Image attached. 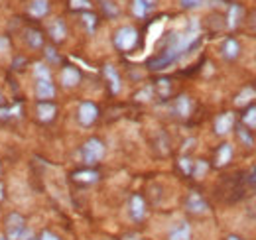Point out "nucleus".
Returning <instances> with one entry per match:
<instances>
[{
  "label": "nucleus",
  "mask_w": 256,
  "mask_h": 240,
  "mask_svg": "<svg viewBox=\"0 0 256 240\" xmlns=\"http://www.w3.org/2000/svg\"><path fill=\"white\" fill-rule=\"evenodd\" d=\"M180 166H182L184 174H192V160L190 158H182L180 160Z\"/></svg>",
  "instance_id": "obj_34"
},
{
  "label": "nucleus",
  "mask_w": 256,
  "mask_h": 240,
  "mask_svg": "<svg viewBox=\"0 0 256 240\" xmlns=\"http://www.w3.org/2000/svg\"><path fill=\"white\" fill-rule=\"evenodd\" d=\"M221 56L226 61L238 60V56H240V44L234 38H226L223 42V46H221Z\"/></svg>",
  "instance_id": "obj_11"
},
{
  "label": "nucleus",
  "mask_w": 256,
  "mask_h": 240,
  "mask_svg": "<svg viewBox=\"0 0 256 240\" xmlns=\"http://www.w3.org/2000/svg\"><path fill=\"white\" fill-rule=\"evenodd\" d=\"M232 126H234V116H232L230 112H223V114H219L217 120H215V132H217L219 136L228 134Z\"/></svg>",
  "instance_id": "obj_14"
},
{
  "label": "nucleus",
  "mask_w": 256,
  "mask_h": 240,
  "mask_svg": "<svg viewBox=\"0 0 256 240\" xmlns=\"http://www.w3.org/2000/svg\"><path fill=\"white\" fill-rule=\"evenodd\" d=\"M46 58H48L50 63H60V56H58V52L54 48H46Z\"/></svg>",
  "instance_id": "obj_32"
},
{
  "label": "nucleus",
  "mask_w": 256,
  "mask_h": 240,
  "mask_svg": "<svg viewBox=\"0 0 256 240\" xmlns=\"http://www.w3.org/2000/svg\"><path fill=\"white\" fill-rule=\"evenodd\" d=\"M197 42H199V24H197V20H192L186 34L172 32L164 40V50L158 56H154L152 60L148 61V67L156 69V71L158 69H166L170 63L178 61L186 52H190L193 46H197Z\"/></svg>",
  "instance_id": "obj_1"
},
{
  "label": "nucleus",
  "mask_w": 256,
  "mask_h": 240,
  "mask_svg": "<svg viewBox=\"0 0 256 240\" xmlns=\"http://www.w3.org/2000/svg\"><path fill=\"white\" fill-rule=\"evenodd\" d=\"M207 170H209L207 162H203V160H197V162L193 164V168H192V176L195 178V180H199V178H203V176L207 174Z\"/></svg>",
  "instance_id": "obj_26"
},
{
  "label": "nucleus",
  "mask_w": 256,
  "mask_h": 240,
  "mask_svg": "<svg viewBox=\"0 0 256 240\" xmlns=\"http://www.w3.org/2000/svg\"><path fill=\"white\" fill-rule=\"evenodd\" d=\"M236 134H238L240 142H242L246 148H252V146H254V138H252V134H250V130H248V128H238V130H236Z\"/></svg>",
  "instance_id": "obj_28"
},
{
  "label": "nucleus",
  "mask_w": 256,
  "mask_h": 240,
  "mask_svg": "<svg viewBox=\"0 0 256 240\" xmlns=\"http://www.w3.org/2000/svg\"><path fill=\"white\" fill-rule=\"evenodd\" d=\"M180 2H182L184 8H195V6H199L203 0H180Z\"/></svg>",
  "instance_id": "obj_35"
},
{
  "label": "nucleus",
  "mask_w": 256,
  "mask_h": 240,
  "mask_svg": "<svg viewBox=\"0 0 256 240\" xmlns=\"http://www.w3.org/2000/svg\"><path fill=\"white\" fill-rule=\"evenodd\" d=\"M56 114H58V106L54 104V102H50V100H42V102H38V118L42 120V122H50V120L56 118Z\"/></svg>",
  "instance_id": "obj_13"
},
{
  "label": "nucleus",
  "mask_w": 256,
  "mask_h": 240,
  "mask_svg": "<svg viewBox=\"0 0 256 240\" xmlns=\"http://www.w3.org/2000/svg\"><path fill=\"white\" fill-rule=\"evenodd\" d=\"M128 210H130L132 220H136V222L144 220V216H146V203H144V199L140 195H132L130 203H128Z\"/></svg>",
  "instance_id": "obj_6"
},
{
  "label": "nucleus",
  "mask_w": 256,
  "mask_h": 240,
  "mask_svg": "<svg viewBox=\"0 0 256 240\" xmlns=\"http://www.w3.org/2000/svg\"><path fill=\"white\" fill-rule=\"evenodd\" d=\"M158 87H160V96H168L170 94V81L168 79L158 81Z\"/></svg>",
  "instance_id": "obj_33"
},
{
  "label": "nucleus",
  "mask_w": 256,
  "mask_h": 240,
  "mask_svg": "<svg viewBox=\"0 0 256 240\" xmlns=\"http://www.w3.org/2000/svg\"><path fill=\"white\" fill-rule=\"evenodd\" d=\"M154 6H156V0H132V12L136 18H146Z\"/></svg>",
  "instance_id": "obj_17"
},
{
  "label": "nucleus",
  "mask_w": 256,
  "mask_h": 240,
  "mask_svg": "<svg viewBox=\"0 0 256 240\" xmlns=\"http://www.w3.org/2000/svg\"><path fill=\"white\" fill-rule=\"evenodd\" d=\"M98 118V108H96L95 102L91 100H85L79 104V110H77V120L81 126H91L95 120Z\"/></svg>",
  "instance_id": "obj_5"
},
{
  "label": "nucleus",
  "mask_w": 256,
  "mask_h": 240,
  "mask_svg": "<svg viewBox=\"0 0 256 240\" xmlns=\"http://www.w3.org/2000/svg\"><path fill=\"white\" fill-rule=\"evenodd\" d=\"M28 12L32 18H44L50 12V2L48 0H32L28 6Z\"/></svg>",
  "instance_id": "obj_18"
},
{
  "label": "nucleus",
  "mask_w": 256,
  "mask_h": 240,
  "mask_svg": "<svg viewBox=\"0 0 256 240\" xmlns=\"http://www.w3.org/2000/svg\"><path fill=\"white\" fill-rule=\"evenodd\" d=\"M174 114L180 116V118H188L192 114V98L188 94H180L176 100H174V106H172Z\"/></svg>",
  "instance_id": "obj_8"
},
{
  "label": "nucleus",
  "mask_w": 256,
  "mask_h": 240,
  "mask_svg": "<svg viewBox=\"0 0 256 240\" xmlns=\"http://www.w3.org/2000/svg\"><path fill=\"white\" fill-rule=\"evenodd\" d=\"M2 102H4V98H2V94H0V104H2Z\"/></svg>",
  "instance_id": "obj_40"
},
{
  "label": "nucleus",
  "mask_w": 256,
  "mask_h": 240,
  "mask_svg": "<svg viewBox=\"0 0 256 240\" xmlns=\"http://www.w3.org/2000/svg\"><path fill=\"white\" fill-rule=\"evenodd\" d=\"M0 199H2V185H0Z\"/></svg>",
  "instance_id": "obj_39"
},
{
  "label": "nucleus",
  "mask_w": 256,
  "mask_h": 240,
  "mask_svg": "<svg viewBox=\"0 0 256 240\" xmlns=\"http://www.w3.org/2000/svg\"><path fill=\"white\" fill-rule=\"evenodd\" d=\"M226 240H242L240 236H234V234H230V236H226Z\"/></svg>",
  "instance_id": "obj_38"
},
{
  "label": "nucleus",
  "mask_w": 256,
  "mask_h": 240,
  "mask_svg": "<svg viewBox=\"0 0 256 240\" xmlns=\"http://www.w3.org/2000/svg\"><path fill=\"white\" fill-rule=\"evenodd\" d=\"M26 42H28V46L34 48V50H40V48H44V38H42V34L38 30H28L26 32Z\"/></svg>",
  "instance_id": "obj_22"
},
{
  "label": "nucleus",
  "mask_w": 256,
  "mask_h": 240,
  "mask_svg": "<svg viewBox=\"0 0 256 240\" xmlns=\"http://www.w3.org/2000/svg\"><path fill=\"white\" fill-rule=\"evenodd\" d=\"M240 18H242V8L238 6V4H232L230 8H228V16H226V26L232 30V28H236L238 24H240Z\"/></svg>",
  "instance_id": "obj_19"
},
{
  "label": "nucleus",
  "mask_w": 256,
  "mask_h": 240,
  "mask_svg": "<svg viewBox=\"0 0 256 240\" xmlns=\"http://www.w3.org/2000/svg\"><path fill=\"white\" fill-rule=\"evenodd\" d=\"M73 180L79 181V183H95L98 180V174H96L95 170H83V172L73 174Z\"/></svg>",
  "instance_id": "obj_21"
},
{
  "label": "nucleus",
  "mask_w": 256,
  "mask_h": 240,
  "mask_svg": "<svg viewBox=\"0 0 256 240\" xmlns=\"http://www.w3.org/2000/svg\"><path fill=\"white\" fill-rule=\"evenodd\" d=\"M230 158H232V146L230 144H221L219 150H217V162L215 164L219 168H223V166H226L230 162Z\"/></svg>",
  "instance_id": "obj_20"
},
{
  "label": "nucleus",
  "mask_w": 256,
  "mask_h": 240,
  "mask_svg": "<svg viewBox=\"0 0 256 240\" xmlns=\"http://www.w3.org/2000/svg\"><path fill=\"white\" fill-rule=\"evenodd\" d=\"M242 124L246 126V128H256V106H250V108H246V112L242 114Z\"/></svg>",
  "instance_id": "obj_27"
},
{
  "label": "nucleus",
  "mask_w": 256,
  "mask_h": 240,
  "mask_svg": "<svg viewBox=\"0 0 256 240\" xmlns=\"http://www.w3.org/2000/svg\"><path fill=\"white\" fill-rule=\"evenodd\" d=\"M192 238V226H190V222H178L172 230H170V234H168V240H190Z\"/></svg>",
  "instance_id": "obj_16"
},
{
  "label": "nucleus",
  "mask_w": 256,
  "mask_h": 240,
  "mask_svg": "<svg viewBox=\"0 0 256 240\" xmlns=\"http://www.w3.org/2000/svg\"><path fill=\"white\" fill-rule=\"evenodd\" d=\"M100 6H102V12L108 16V18H116L118 16V6L114 4V0H100Z\"/></svg>",
  "instance_id": "obj_24"
},
{
  "label": "nucleus",
  "mask_w": 256,
  "mask_h": 240,
  "mask_svg": "<svg viewBox=\"0 0 256 240\" xmlns=\"http://www.w3.org/2000/svg\"><path fill=\"white\" fill-rule=\"evenodd\" d=\"M186 207L190 212L193 214H203V212H207V203H205V199L197 193V191H192L190 195H188V201H186Z\"/></svg>",
  "instance_id": "obj_9"
},
{
  "label": "nucleus",
  "mask_w": 256,
  "mask_h": 240,
  "mask_svg": "<svg viewBox=\"0 0 256 240\" xmlns=\"http://www.w3.org/2000/svg\"><path fill=\"white\" fill-rule=\"evenodd\" d=\"M36 96L42 100H50L56 96V87L52 79H36Z\"/></svg>",
  "instance_id": "obj_10"
},
{
  "label": "nucleus",
  "mask_w": 256,
  "mask_h": 240,
  "mask_svg": "<svg viewBox=\"0 0 256 240\" xmlns=\"http://www.w3.org/2000/svg\"><path fill=\"white\" fill-rule=\"evenodd\" d=\"M254 20H256V16H254Z\"/></svg>",
  "instance_id": "obj_42"
},
{
  "label": "nucleus",
  "mask_w": 256,
  "mask_h": 240,
  "mask_svg": "<svg viewBox=\"0 0 256 240\" xmlns=\"http://www.w3.org/2000/svg\"><path fill=\"white\" fill-rule=\"evenodd\" d=\"M8 48H10V42H8L4 36H0V54H2V52H6Z\"/></svg>",
  "instance_id": "obj_37"
},
{
  "label": "nucleus",
  "mask_w": 256,
  "mask_h": 240,
  "mask_svg": "<svg viewBox=\"0 0 256 240\" xmlns=\"http://www.w3.org/2000/svg\"><path fill=\"white\" fill-rule=\"evenodd\" d=\"M102 73H104V79L108 81V85H110V92L112 94H118L120 92V75H118V71L112 67V65H104V69H102Z\"/></svg>",
  "instance_id": "obj_12"
},
{
  "label": "nucleus",
  "mask_w": 256,
  "mask_h": 240,
  "mask_svg": "<svg viewBox=\"0 0 256 240\" xmlns=\"http://www.w3.org/2000/svg\"><path fill=\"white\" fill-rule=\"evenodd\" d=\"M79 83H81V73H79L77 67L67 65V67L62 69V85H64L65 89H73V87H77Z\"/></svg>",
  "instance_id": "obj_7"
},
{
  "label": "nucleus",
  "mask_w": 256,
  "mask_h": 240,
  "mask_svg": "<svg viewBox=\"0 0 256 240\" xmlns=\"http://www.w3.org/2000/svg\"><path fill=\"white\" fill-rule=\"evenodd\" d=\"M254 96H256V90L250 89V87H246V89L240 90V94L236 96L234 104H236V106H244V104H248V102H250V100H252Z\"/></svg>",
  "instance_id": "obj_23"
},
{
  "label": "nucleus",
  "mask_w": 256,
  "mask_h": 240,
  "mask_svg": "<svg viewBox=\"0 0 256 240\" xmlns=\"http://www.w3.org/2000/svg\"><path fill=\"white\" fill-rule=\"evenodd\" d=\"M112 42H114V48L118 52H130L138 44V30L132 28V26H122V28L114 32Z\"/></svg>",
  "instance_id": "obj_3"
},
{
  "label": "nucleus",
  "mask_w": 256,
  "mask_h": 240,
  "mask_svg": "<svg viewBox=\"0 0 256 240\" xmlns=\"http://www.w3.org/2000/svg\"><path fill=\"white\" fill-rule=\"evenodd\" d=\"M6 234H8V240H32L34 238L32 230L26 226L24 216L18 214V212L8 214V218H6Z\"/></svg>",
  "instance_id": "obj_2"
},
{
  "label": "nucleus",
  "mask_w": 256,
  "mask_h": 240,
  "mask_svg": "<svg viewBox=\"0 0 256 240\" xmlns=\"http://www.w3.org/2000/svg\"><path fill=\"white\" fill-rule=\"evenodd\" d=\"M81 20H83V24H85V28L89 34H93L96 28V16L95 14H91V12H83V16H81Z\"/></svg>",
  "instance_id": "obj_29"
},
{
  "label": "nucleus",
  "mask_w": 256,
  "mask_h": 240,
  "mask_svg": "<svg viewBox=\"0 0 256 240\" xmlns=\"http://www.w3.org/2000/svg\"><path fill=\"white\" fill-rule=\"evenodd\" d=\"M32 240H36V238H32Z\"/></svg>",
  "instance_id": "obj_43"
},
{
  "label": "nucleus",
  "mask_w": 256,
  "mask_h": 240,
  "mask_svg": "<svg viewBox=\"0 0 256 240\" xmlns=\"http://www.w3.org/2000/svg\"><path fill=\"white\" fill-rule=\"evenodd\" d=\"M40 240H62L58 234H54V232H50V230H44L42 232V236H40Z\"/></svg>",
  "instance_id": "obj_36"
},
{
  "label": "nucleus",
  "mask_w": 256,
  "mask_h": 240,
  "mask_svg": "<svg viewBox=\"0 0 256 240\" xmlns=\"http://www.w3.org/2000/svg\"><path fill=\"white\" fill-rule=\"evenodd\" d=\"M34 77L36 79H52V71L46 63H36L34 65Z\"/></svg>",
  "instance_id": "obj_25"
},
{
  "label": "nucleus",
  "mask_w": 256,
  "mask_h": 240,
  "mask_svg": "<svg viewBox=\"0 0 256 240\" xmlns=\"http://www.w3.org/2000/svg\"><path fill=\"white\" fill-rule=\"evenodd\" d=\"M69 6H71V10H89L91 8V2L89 0H69Z\"/></svg>",
  "instance_id": "obj_30"
},
{
  "label": "nucleus",
  "mask_w": 256,
  "mask_h": 240,
  "mask_svg": "<svg viewBox=\"0 0 256 240\" xmlns=\"http://www.w3.org/2000/svg\"><path fill=\"white\" fill-rule=\"evenodd\" d=\"M152 94H154V89H152V87H144V89L136 94V100L146 102V100H150V98H152Z\"/></svg>",
  "instance_id": "obj_31"
},
{
  "label": "nucleus",
  "mask_w": 256,
  "mask_h": 240,
  "mask_svg": "<svg viewBox=\"0 0 256 240\" xmlns=\"http://www.w3.org/2000/svg\"><path fill=\"white\" fill-rule=\"evenodd\" d=\"M81 156L87 166H96L104 156V144L98 138H89L81 148Z\"/></svg>",
  "instance_id": "obj_4"
},
{
  "label": "nucleus",
  "mask_w": 256,
  "mask_h": 240,
  "mask_svg": "<svg viewBox=\"0 0 256 240\" xmlns=\"http://www.w3.org/2000/svg\"><path fill=\"white\" fill-rule=\"evenodd\" d=\"M48 32H50V38L56 42V44H60V42H64L65 38H67V28H65V22L64 20H60V18H56L50 26H48Z\"/></svg>",
  "instance_id": "obj_15"
},
{
  "label": "nucleus",
  "mask_w": 256,
  "mask_h": 240,
  "mask_svg": "<svg viewBox=\"0 0 256 240\" xmlns=\"http://www.w3.org/2000/svg\"><path fill=\"white\" fill-rule=\"evenodd\" d=\"M0 240H6V238H2V236H0Z\"/></svg>",
  "instance_id": "obj_41"
}]
</instances>
